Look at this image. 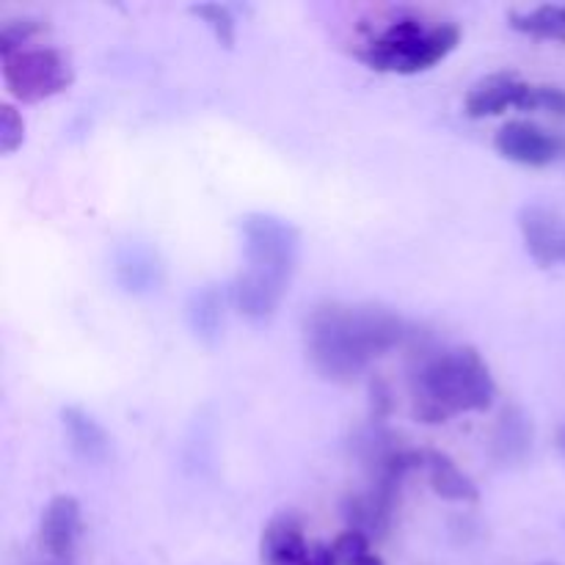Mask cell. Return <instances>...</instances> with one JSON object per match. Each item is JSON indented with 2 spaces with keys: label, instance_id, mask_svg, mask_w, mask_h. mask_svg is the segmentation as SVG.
I'll return each mask as SVG.
<instances>
[{
  "label": "cell",
  "instance_id": "obj_26",
  "mask_svg": "<svg viewBox=\"0 0 565 565\" xmlns=\"http://www.w3.org/2000/svg\"><path fill=\"white\" fill-rule=\"evenodd\" d=\"M557 11H561V20L565 22V6H557Z\"/></svg>",
  "mask_w": 565,
  "mask_h": 565
},
{
  "label": "cell",
  "instance_id": "obj_21",
  "mask_svg": "<svg viewBox=\"0 0 565 565\" xmlns=\"http://www.w3.org/2000/svg\"><path fill=\"white\" fill-rule=\"evenodd\" d=\"M329 550L331 555H334L337 565H351L362 555H367L370 539L364 533H359V530H345V533H340L334 541H331Z\"/></svg>",
  "mask_w": 565,
  "mask_h": 565
},
{
  "label": "cell",
  "instance_id": "obj_7",
  "mask_svg": "<svg viewBox=\"0 0 565 565\" xmlns=\"http://www.w3.org/2000/svg\"><path fill=\"white\" fill-rule=\"evenodd\" d=\"M83 535L81 502L72 494H58L47 502L39 522V550L50 565H72Z\"/></svg>",
  "mask_w": 565,
  "mask_h": 565
},
{
  "label": "cell",
  "instance_id": "obj_18",
  "mask_svg": "<svg viewBox=\"0 0 565 565\" xmlns=\"http://www.w3.org/2000/svg\"><path fill=\"white\" fill-rule=\"evenodd\" d=\"M42 33H47V25L42 20H36V17H14V20H6L3 28H0V55L25 50Z\"/></svg>",
  "mask_w": 565,
  "mask_h": 565
},
{
  "label": "cell",
  "instance_id": "obj_22",
  "mask_svg": "<svg viewBox=\"0 0 565 565\" xmlns=\"http://www.w3.org/2000/svg\"><path fill=\"white\" fill-rule=\"evenodd\" d=\"M395 408V395L384 379H370V423L384 425Z\"/></svg>",
  "mask_w": 565,
  "mask_h": 565
},
{
  "label": "cell",
  "instance_id": "obj_20",
  "mask_svg": "<svg viewBox=\"0 0 565 565\" xmlns=\"http://www.w3.org/2000/svg\"><path fill=\"white\" fill-rule=\"evenodd\" d=\"M25 141V121L11 103L0 105V149L3 154H14Z\"/></svg>",
  "mask_w": 565,
  "mask_h": 565
},
{
  "label": "cell",
  "instance_id": "obj_19",
  "mask_svg": "<svg viewBox=\"0 0 565 565\" xmlns=\"http://www.w3.org/2000/svg\"><path fill=\"white\" fill-rule=\"evenodd\" d=\"M522 110H546V114L565 116V88L546 86V83H527Z\"/></svg>",
  "mask_w": 565,
  "mask_h": 565
},
{
  "label": "cell",
  "instance_id": "obj_9",
  "mask_svg": "<svg viewBox=\"0 0 565 565\" xmlns=\"http://www.w3.org/2000/svg\"><path fill=\"white\" fill-rule=\"evenodd\" d=\"M114 279L130 296H149L163 285V263L152 246L130 241L116 252Z\"/></svg>",
  "mask_w": 565,
  "mask_h": 565
},
{
  "label": "cell",
  "instance_id": "obj_17",
  "mask_svg": "<svg viewBox=\"0 0 565 565\" xmlns=\"http://www.w3.org/2000/svg\"><path fill=\"white\" fill-rule=\"evenodd\" d=\"M191 14L199 17V20H202L204 25L210 28V33H213L215 42H218L221 47L230 50L232 44H235L237 22H235V14H232L230 6H224V3H199V6H191Z\"/></svg>",
  "mask_w": 565,
  "mask_h": 565
},
{
  "label": "cell",
  "instance_id": "obj_15",
  "mask_svg": "<svg viewBox=\"0 0 565 565\" xmlns=\"http://www.w3.org/2000/svg\"><path fill=\"white\" fill-rule=\"evenodd\" d=\"M185 320L191 334L204 345H215L224 334V292L218 285H202L188 296Z\"/></svg>",
  "mask_w": 565,
  "mask_h": 565
},
{
  "label": "cell",
  "instance_id": "obj_5",
  "mask_svg": "<svg viewBox=\"0 0 565 565\" xmlns=\"http://www.w3.org/2000/svg\"><path fill=\"white\" fill-rule=\"evenodd\" d=\"M0 75L11 97L20 103L58 97L75 83L70 58L55 47H25L11 55H0Z\"/></svg>",
  "mask_w": 565,
  "mask_h": 565
},
{
  "label": "cell",
  "instance_id": "obj_1",
  "mask_svg": "<svg viewBox=\"0 0 565 565\" xmlns=\"http://www.w3.org/2000/svg\"><path fill=\"white\" fill-rule=\"evenodd\" d=\"M412 334L401 315L373 303H318L303 318V351L315 373L351 384L375 359Z\"/></svg>",
  "mask_w": 565,
  "mask_h": 565
},
{
  "label": "cell",
  "instance_id": "obj_6",
  "mask_svg": "<svg viewBox=\"0 0 565 565\" xmlns=\"http://www.w3.org/2000/svg\"><path fill=\"white\" fill-rule=\"evenodd\" d=\"M494 149L511 163L546 169L565 158V136L546 130L535 121L513 119L500 127V132L494 136Z\"/></svg>",
  "mask_w": 565,
  "mask_h": 565
},
{
  "label": "cell",
  "instance_id": "obj_11",
  "mask_svg": "<svg viewBox=\"0 0 565 565\" xmlns=\"http://www.w3.org/2000/svg\"><path fill=\"white\" fill-rule=\"evenodd\" d=\"M524 94H527V83L513 72H494V75L483 77L469 88L467 99H463V110L472 119H486V116H500L508 108L522 110Z\"/></svg>",
  "mask_w": 565,
  "mask_h": 565
},
{
  "label": "cell",
  "instance_id": "obj_23",
  "mask_svg": "<svg viewBox=\"0 0 565 565\" xmlns=\"http://www.w3.org/2000/svg\"><path fill=\"white\" fill-rule=\"evenodd\" d=\"M307 565H337V563L329 546H318V550H312V557H309Z\"/></svg>",
  "mask_w": 565,
  "mask_h": 565
},
{
  "label": "cell",
  "instance_id": "obj_25",
  "mask_svg": "<svg viewBox=\"0 0 565 565\" xmlns=\"http://www.w3.org/2000/svg\"><path fill=\"white\" fill-rule=\"evenodd\" d=\"M555 447H557V452H561V456L565 458V423L557 425V430H555Z\"/></svg>",
  "mask_w": 565,
  "mask_h": 565
},
{
  "label": "cell",
  "instance_id": "obj_8",
  "mask_svg": "<svg viewBox=\"0 0 565 565\" xmlns=\"http://www.w3.org/2000/svg\"><path fill=\"white\" fill-rule=\"evenodd\" d=\"M519 232L530 257L544 268L565 265V218L546 204H524L519 210Z\"/></svg>",
  "mask_w": 565,
  "mask_h": 565
},
{
  "label": "cell",
  "instance_id": "obj_2",
  "mask_svg": "<svg viewBox=\"0 0 565 565\" xmlns=\"http://www.w3.org/2000/svg\"><path fill=\"white\" fill-rule=\"evenodd\" d=\"M243 268L230 285V301L248 323H268L279 312L301 259V232L274 213L241 218Z\"/></svg>",
  "mask_w": 565,
  "mask_h": 565
},
{
  "label": "cell",
  "instance_id": "obj_24",
  "mask_svg": "<svg viewBox=\"0 0 565 565\" xmlns=\"http://www.w3.org/2000/svg\"><path fill=\"white\" fill-rule=\"evenodd\" d=\"M351 565H384V561H381V557L375 555L373 550H370L367 555H362V557H359V561H353Z\"/></svg>",
  "mask_w": 565,
  "mask_h": 565
},
{
  "label": "cell",
  "instance_id": "obj_12",
  "mask_svg": "<svg viewBox=\"0 0 565 565\" xmlns=\"http://www.w3.org/2000/svg\"><path fill=\"white\" fill-rule=\"evenodd\" d=\"M61 430L72 456L83 463H105L110 458V434L81 406L61 408Z\"/></svg>",
  "mask_w": 565,
  "mask_h": 565
},
{
  "label": "cell",
  "instance_id": "obj_10",
  "mask_svg": "<svg viewBox=\"0 0 565 565\" xmlns=\"http://www.w3.org/2000/svg\"><path fill=\"white\" fill-rule=\"evenodd\" d=\"M259 557L263 565H307L312 550L296 513H279L265 524L259 535Z\"/></svg>",
  "mask_w": 565,
  "mask_h": 565
},
{
  "label": "cell",
  "instance_id": "obj_16",
  "mask_svg": "<svg viewBox=\"0 0 565 565\" xmlns=\"http://www.w3.org/2000/svg\"><path fill=\"white\" fill-rule=\"evenodd\" d=\"M513 31L527 33L535 39H555V42H565V22L561 20L557 6H541L533 11H513L508 17Z\"/></svg>",
  "mask_w": 565,
  "mask_h": 565
},
{
  "label": "cell",
  "instance_id": "obj_13",
  "mask_svg": "<svg viewBox=\"0 0 565 565\" xmlns=\"http://www.w3.org/2000/svg\"><path fill=\"white\" fill-rule=\"evenodd\" d=\"M535 430L527 414L519 406L502 408L494 430H491V458L500 467H522L533 456Z\"/></svg>",
  "mask_w": 565,
  "mask_h": 565
},
{
  "label": "cell",
  "instance_id": "obj_4",
  "mask_svg": "<svg viewBox=\"0 0 565 565\" xmlns=\"http://www.w3.org/2000/svg\"><path fill=\"white\" fill-rule=\"evenodd\" d=\"M461 44V28L456 22H425L412 11H401L381 25L359 47V58L379 72L417 75L445 61Z\"/></svg>",
  "mask_w": 565,
  "mask_h": 565
},
{
  "label": "cell",
  "instance_id": "obj_14",
  "mask_svg": "<svg viewBox=\"0 0 565 565\" xmlns=\"http://www.w3.org/2000/svg\"><path fill=\"white\" fill-rule=\"evenodd\" d=\"M423 469L428 475V483L434 489V494H439L441 500L458 502V505H475L480 500V491L475 486V480L450 456H445V452L425 450Z\"/></svg>",
  "mask_w": 565,
  "mask_h": 565
},
{
  "label": "cell",
  "instance_id": "obj_3",
  "mask_svg": "<svg viewBox=\"0 0 565 565\" xmlns=\"http://www.w3.org/2000/svg\"><path fill=\"white\" fill-rule=\"evenodd\" d=\"M497 384L478 348L434 351L412 370V412L423 425H445L456 414L491 408Z\"/></svg>",
  "mask_w": 565,
  "mask_h": 565
}]
</instances>
